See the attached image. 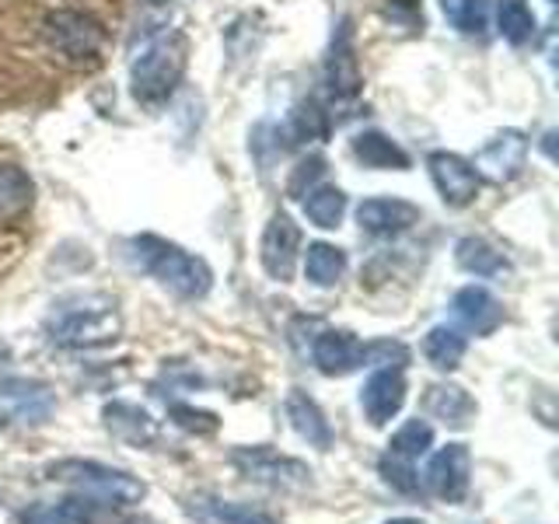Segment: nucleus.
<instances>
[{
  "label": "nucleus",
  "instance_id": "nucleus-1",
  "mask_svg": "<svg viewBox=\"0 0 559 524\" xmlns=\"http://www.w3.org/2000/svg\"><path fill=\"white\" fill-rule=\"evenodd\" d=\"M122 314L109 294H70L46 314V336L60 349H98L119 340Z\"/></svg>",
  "mask_w": 559,
  "mask_h": 524
},
{
  "label": "nucleus",
  "instance_id": "nucleus-2",
  "mask_svg": "<svg viewBox=\"0 0 559 524\" xmlns=\"http://www.w3.org/2000/svg\"><path fill=\"white\" fill-rule=\"evenodd\" d=\"M130 259L144 273H151L162 287L186 297V301H197V297H203L210 287H214V273H210V266L200 255H189L175 241H165L157 235L133 238Z\"/></svg>",
  "mask_w": 559,
  "mask_h": 524
},
{
  "label": "nucleus",
  "instance_id": "nucleus-3",
  "mask_svg": "<svg viewBox=\"0 0 559 524\" xmlns=\"http://www.w3.org/2000/svg\"><path fill=\"white\" fill-rule=\"evenodd\" d=\"M49 483H63L70 489H78L81 497H92L105 507H133L147 497V486L136 476L112 465H102L92 458H63L46 465Z\"/></svg>",
  "mask_w": 559,
  "mask_h": 524
},
{
  "label": "nucleus",
  "instance_id": "nucleus-4",
  "mask_svg": "<svg viewBox=\"0 0 559 524\" xmlns=\"http://www.w3.org/2000/svg\"><path fill=\"white\" fill-rule=\"evenodd\" d=\"M186 60H189V46L179 32L157 35L151 39L140 57L130 67V92L136 102L144 105H157L165 102L175 87H179L182 74H186Z\"/></svg>",
  "mask_w": 559,
  "mask_h": 524
},
{
  "label": "nucleus",
  "instance_id": "nucleus-5",
  "mask_svg": "<svg viewBox=\"0 0 559 524\" xmlns=\"http://www.w3.org/2000/svg\"><path fill=\"white\" fill-rule=\"evenodd\" d=\"M231 465L241 472L245 479L262 483L270 489H284V493H301L311 486V468L301 458L280 454L276 448L255 444V448H235Z\"/></svg>",
  "mask_w": 559,
  "mask_h": 524
},
{
  "label": "nucleus",
  "instance_id": "nucleus-6",
  "mask_svg": "<svg viewBox=\"0 0 559 524\" xmlns=\"http://www.w3.org/2000/svg\"><path fill=\"white\" fill-rule=\"evenodd\" d=\"M57 413V392L39 378L8 374L0 378V430L43 427Z\"/></svg>",
  "mask_w": 559,
  "mask_h": 524
},
{
  "label": "nucleus",
  "instance_id": "nucleus-7",
  "mask_svg": "<svg viewBox=\"0 0 559 524\" xmlns=\"http://www.w3.org/2000/svg\"><path fill=\"white\" fill-rule=\"evenodd\" d=\"M43 35L67 63H92L105 43V28L84 11H52L43 22Z\"/></svg>",
  "mask_w": 559,
  "mask_h": 524
},
{
  "label": "nucleus",
  "instance_id": "nucleus-8",
  "mask_svg": "<svg viewBox=\"0 0 559 524\" xmlns=\"http://www.w3.org/2000/svg\"><path fill=\"white\" fill-rule=\"evenodd\" d=\"M360 67H357V49H354V28L349 17H340L336 32H332L329 60H325V87L332 105H349L360 95Z\"/></svg>",
  "mask_w": 559,
  "mask_h": 524
},
{
  "label": "nucleus",
  "instance_id": "nucleus-9",
  "mask_svg": "<svg viewBox=\"0 0 559 524\" xmlns=\"http://www.w3.org/2000/svg\"><path fill=\"white\" fill-rule=\"evenodd\" d=\"M524 157H528V136H524L521 130H500L476 151L472 168H476L479 179L503 186V182H511L521 175Z\"/></svg>",
  "mask_w": 559,
  "mask_h": 524
},
{
  "label": "nucleus",
  "instance_id": "nucleus-10",
  "mask_svg": "<svg viewBox=\"0 0 559 524\" xmlns=\"http://www.w3.org/2000/svg\"><path fill=\"white\" fill-rule=\"evenodd\" d=\"M297 252H301V227L290 221V214H273L266 231H262V245H259V259L262 270H266L280 284H290L294 270H297Z\"/></svg>",
  "mask_w": 559,
  "mask_h": 524
},
{
  "label": "nucleus",
  "instance_id": "nucleus-11",
  "mask_svg": "<svg viewBox=\"0 0 559 524\" xmlns=\"http://www.w3.org/2000/svg\"><path fill=\"white\" fill-rule=\"evenodd\" d=\"M468 483H472V454L465 444H448L430 458L424 486L437 500L462 503L468 497Z\"/></svg>",
  "mask_w": 559,
  "mask_h": 524
},
{
  "label": "nucleus",
  "instance_id": "nucleus-12",
  "mask_svg": "<svg viewBox=\"0 0 559 524\" xmlns=\"http://www.w3.org/2000/svg\"><path fill=\"white\" fill-rule=\"evenodd\" d=\"M311 360L325 378H346L367 364V343L346 329H325L311 343Z\"/></svg>",
  "mask_w": 559,
  "mask_h": 524
},
{
  "label": "nucleus",
  "instance_id": "nucleus-13",
  "mask_svg": "<svg viewBox=\"0 0 559 524\" xmlns=\"http://www.w3.org/2000/svg\"><path fill=\"white\" fill-rule=\"evenodd\" d=\"M427 168H430V179L441 192V200L448 206H468L476 200L479 192V175L472 168V162H465L462 154H451V151H433L427 157Z\"/></svg>",
  "mask_w": 559,
  "mask_h": 524
},
{
  "label": "nucleus",
  "instance_id": "nucleus-14",
  "mask_svg": "<svg viewBox=\"0 0 559 524\" xmlns=\"http://www.w3.org/2000/svg\"><path fill=\"white\" fill-rule=\"evenodd\" d=\"M360 406L367 419H371V427L392 424L402 413V406H406V378H402L399 367H378V371L364 381Z\"/></svg>",
  "mask_w": 559,
  "mask_h": 524
},
{
  "label": "nucleus",
  "instance_id": "nucleus-15",
  "mask_svg": "<svg viewBox=\"0 0 559 524\" xmlns=\"http://www.w3.org/2000/svg\"><path fill=\"white\" fill-rule=\"evenodd\" d=\"M109 511L92 497H67L57 503H32L22 511V524H109Z\"/></svg>",
  "mask_w": 559,
  "mask_h": 524
},
{
  "label": "nucleus",
  "instance_id": "nucleus-16",
  "mask_svg": "<svg viewBox=\"0 0 559 524\" xmlns=\"http://www.w3.org/2000/svg\"><path fill=\"white\" fill-rule=\"evenodd\" d=\"M102 419H105V430L112 437H119L122 444H133V448H151L157 444V437H162V427H157V419L133 406V402H105L102 406Z\"/></svg>",
  "mask_w": 559,
  "mask_h": 524
},
{
  "label": "nucleus",
  "instance_id": "nucleus-17",
  "mask_svg": "<svg viewBox=\"0 0 559 524\" xmlns=\"http://www.w3.org/2000/svg\"><path fill=\"white\" fill-rule=\"evenodd\" d=\"M357 224L374 238H395L419 224V206L406 200H364L357 206Z\"/></svg>",
  "mask_w": 559,
  "mask_h": 524
},
{
  "label": "nucleus",
  "instance_id": "nucleus-18",
  "mask_svg": "<svg viewBox=\"0 0 559 524\" xmlns=\"http://www.w3.org/2000/svg\"><path fill=\"white\" fill-rule=\"evenodd\" d=\"M454 319H459L468 332H476V336H489V332H497L503 325V308L493 294L486 287H462L454 294Z\"/></svg>",
  "mask_w": 559,
  "mask_h": 524
},
{
  "label": "nucleus",
  "instance_id": "nucleus-19",
  "mask_svg": "<svg viewBox=\"0 0 559 524\" xmlns=\"http://www.w3.org/2000/svg\"><path fill=\"white\" fill-rule=\"evenodd\" d=\"M284 409H287V419H290L294 433L301 437V441H308L311 448H319V451H329L332 448V427H329V419L319 409V402H314L308 392L290 389Z\"/></svg>",
  "mask_w": 559,
  "mask_h": 524
},
{
  "label": "nucleus",
  "instance_id": "nucleus-20",
  "mask_svg": "<svg viewBox=\"0 0 559 524\" xmlns=\"http://www.w3.org/2000/svg\"><path fill=\"white\" fill-rule=\"evenodd\" d=\"M186 514L200 524H276L273 514L255 511L249 503H235V500H221V497H189L186 500Z\"/></svg>",
  "mask_w": 559,
  "mask_h": 524
},
{
  "label": "nucleus",
  "instance_id": "nucleus-21",
  "mask_svg": "<svg viewBox=\"0 0 559 524\" xmlns=\"http://www.w3.org/2000/svg\"><path fill=\"white\" fill-rule=\"evenodd\" d=\"M424 409L454 430H465L479 413L476 398H472L465 389H459V384H430L427 398H424Z\"/></svg>",
  "mask_w": 559,
  "mask_h": 524
},
{
  "label": "nucleus",
  "instance_id": "nucleus-22",
  "mask_svg": "<svg viewBox=\"0 0 559 524\" xmlns=\"http://www.w3.org/2000/svg\"><path fill=\"white\" fill-rule=\"evenodd\" d=\"M354 157L360 165L378 168V171H406L409 168V154L378 130H367V133L354 136Z\"/></svg>",
  "mask_w": 559,
  "mask_h": 524
},
{
  "label": "nucleus",
  "instance_id": "nucleus-23",
  "mask_svg": "<svg viewBox=\"0 0 559 524\" xmlns=\"http://www.w3.org/2000/svg\"><path fill=\"white\" fill-rule=\"evenodd\" d=\"M454 262L472 276H500L511 270V262H507V255L497 245H489L486 238H476V235H468L454 245Z\"/></svg>",
  "mask_w": 559,
  "mask_h": 524
},
{
  "label": "nucleus",
  "instance_id": "nucleus-24",
  "mask_svg": "<svg viewBox=\"0 0 559 524\" xmlns=\"http://www.w3.org/2000/svg\"><path fill=\"white\" fill-rule=\"evenodd\" d=\"M35 200V186L17 165H0V224L28 214Z\"/></svg>",
  "mask_w": 559,
  "mask_h": 524
},
{
  "label": "nucleus",
  "instance_id": "nucleus-25",
  "mask_svg": "<svg viewBox=\"0 0 559 524\" xmlns=\"http://www.w3.org/2000/svg\"><path fill=\"white\" fill-rule=\"evenodd\" d=\"M301 200H305V214L314 227H325V231L340 227V221L346 214V192L340 186L319 182V186H311Z\"/></svg>",
  "mask_w": 559,
  "mask_h": 524
},
{
  "label": "nucleus",
  "instance_id": "nucleus-26",
  "mask_svg": "<svg viewBox=\"0 0 559 524\" xmlns=\"http://www.w3.org/2000/svg\"><path fill=\"white\" fill-rule=\"evenodd\" d=\"M346 273V252L336 249L329 241H314L308 245L305 255V276L311 279L314 287H336Z\"/></svg>",
  "mask_w": 559,
  "mask_h": 524
},
{
  "label": "nucleus",
  "instance_id": "nucleus-27",
  "mask_svg": "<svg viewBox=\"0 0 559 524\" xmlns=\"http://www.w3.org/2000/svg\"><path fill=\"white\" fill-rule=\"evenodd\" d=\"M465 349H468L465 336L451 325H433L424 340V357L437 367V371H454V367L462 364Z\"/></svg>",
  "mask_w": 559,
  "mask_h": 524
},
{
  "label": "nucleus",
  "instance_id": "nucleus-28",
  "mask_svg": "<svg viewBox=\"0 0 559 524\" xmlns=\"http://www.w3.org/2000/svg\"><path fill=\"white\" fill-rule=\"evenodd\" d=\"M497 25L500 35L511 46H524L535 35V14L528 8V0H500L497 4Z\"/></svg>",
  "mask_w": 559,
  "mask_h": 524
},
{
  "label": "nucleus",
  "instance_id": "nucleus-29",
  "mask_svg": "<svg viewBox=\"0 0 559 524\" xmlns=\"http://www.w3.org/2000/svg\"><path fill=\"white\" fill-rule=\"evenodd\" d=\"M441 11L462 35H486L489 28V0H441Z\"/></svg>",
  "mask_w": 559,
  "mask_h": 524
},
{
  "label": "nucleus",
  "instance_id": "nucleus-30",
  "mask_svg": "<svg viewBox=\"0 0 559 524\" xmlns=\"http://www.w3.org/2000/svg\"><path fill=\"white\" fill-rule=\"evenodd\" d=\"M433 448V427L427 419H406L389 441V454H399V458L416 462Z\"/></svg>",
  "mask_w": 559,
  "mask_h": 524
},
{
  "label": "nucleus",
  "instance_id": "nucleus-31",
  "mask_svg": "<svg viewBox=\"0 0 559 524\" xmlns=\"http://www.w3.org/2000/svg\"><path fill=\"white\" fill-rule=\"evenodd\" d=\"M378 472H381V479L389 483L392 489H399V493H406V497L424 493V483H419L416 462H406V458H399V454L384 451L381 462H378Z\"/></svg>",
  "mask_w": 559,
  "mask_h": 524
},
{
  "label": "nucleus",
  "instance_id": "nucleus-32",
  "mask_svg": "<svg viewBox=\"0 0 559 524\" xmlns=\"http://www.w3.org/2000/svg\"><path fill=\"white\" fill-rule=\"evenodd\" d=\"M168 419L179 430L186 433H197V437H210L221 430V416L210 413V409H197V406H186V402H171L168 406Z\"/></svg>",
  "mask_w": 559,
  "mask_h": 524
},
{
  "label": "nucleus",
  "instance_id": "nucleus-33",
  "mask_svg": "<svg viewBox=\"0 0 559 524\" xmlns=\"http://www.w3.org/2000/svg\"><path fill=\"white\" fill-rule=\"evenodd\" d=\"M322 171H325V162H322V157H308V162L297 165V171L290 175V196L301 200L305 192L311 189V182H314V179H322Z\"/></svg>",
  "mask_w": 559,
  "mask_h": 524
},
{
  "label": "nucleus",
  "instance_id": "nucleus-34",
  "mask_svg": "<svg viewBox=\"0 0 559 524\" xmlns=\"http://www.w3.org/2000/svg\"><path fill=\"white\" fill-rule=\"evenodd\" d=\"M384 14L395 17V22H406L413 32L424 28V8H419V0H389V4H384Z\"/></svg>",
  "mask_w": 559,
  "mask_h": 524
},
{
  "label": "nucleus",
  "instance_id": "nucleus-35",
  "mask_svg": "<svg viewBox=\"0 0 559 524\" xmlns=\"http://www.w3.org/2000/svg\"><path fill=\"white\" fill-rule=\"evenodd\" d=\"M389 524H424V521H416V517H395V521H389Z\"/></svg>",
  "mask_w": 559,
  "mask_h": 524
},
{
  "label": "nucleus",
  "instance_id": "nucleus-36",
  "mask_svg": "<svg viewBox=\"0 0 559 524\" xmlns=\"http://www.w3.org/2000/svg\"><path fill=\"white\" fill-rule=\"evenodd\" d=\"M11 357V349H8V343H0V364H4Z\"/></svg>",
  "mask_w": 559,
  "mask_h": 524
},
{
  "label": "nucleus",
  "instance_id": "nucleus-37",
  "mask_svg": "<svg viewBox=\"0 0 559 524\" xmlns=\"http://www.w3.org/2000/svg\"><path fill=\"white\" fill-rule=\"evenodd\" d=\"M147 4H151V8H162V4H168V0H147Z\"/></svg>",
  "mask_w": 559,
  "mask_h": 524
}]
</instances>
